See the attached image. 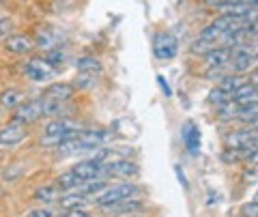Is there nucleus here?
<instances>
[{"mask_svg": "<svg viewBox=\"0 0 258 217\" xmlns=\"http://www.w3.org/2000/svg\"><path fill=\"white\" fill-rule=\"evenodd\" d=\"M60 194H62V189L56 183H52V185H43V187H39L35 191V200H39V202H43V204H54V202H58Z\"/></svg>", "mask_w": 258, "mask_h": 217, "instance_id": "16", "label": "nucleus"}, {"mask_svg": "<svg viewBox=\"0 0 258 217\" xmlns=\"http://www.w3.org/2000/svg\"><path fill=\"white\" fill-rule=\"evenodd\" d=\"M97 84V76H93V74H80L78 71V76H76V88H93Z\"/></svg>", "mask_w": 258, "mask_h": 217, "instance_id": "22", "label": "nucleus"}, {"mask_svg": "<svg viewBox=\"0 0 258 217\" xmlns=\"http://www.w3.org/2000/svg\"><path fill=\"white\" fill-rule=\"evenodd\" d=\"M181 138H183L185 149H187L191 155H196V153L200 151V129H198V125L194 123V120H187V123L183 125Z\"/></svg>", "mask_w": 258, "mask_h": 217, "instance_id": "12", "label": "nucleus"}, {"mask_svg": "<svg viewBox=\"0 0 258 217\" xmlns=\"http://www.w3.org/2000/svg\"><path fill=\"white\" fill-rule=\"evenodd\" d=\"M76 95V86L69 82H54L43 91V97L52 99L56 103H69Z\"/></svg>", "mask_w": 258, "mask_h": 217, "instance_id": "9", "label": "nucleus"}, {"mask_svg": "<svg viewBox=\"0 0 258 217\" xmlns=\"http://www.w3.org/2000/svg\"><path fill=\"white\" fill-rule=\"evenodd\" d=\"M138 174V166L129 162L127 157H116L110 162H103V176L106 179H132Z\"/></svg>", "mask_w": 258, "mask_h": 217, "instance_id": "5", "label": "nucleus"}, {"mask_svg": "<svg viewBox=\"0 0 258 217\" xmlns=\"http://www.w3.org/2000/svg\"><path fill=\"white\" fill-rule=\"evenodd\" d=\"M22 101H24V97H22V91H18V88H11V91H5L3 95H0L3 108H9V110H15Z\"/></svg>", "mask_w": 258, "mask_h": 217, "instance_id": "19", "label": "nucleus"}, {"mask_svg": "<svg viewBox=\"0 0 258 217\" xmlns=\"http://www.w3.org/2000/svg\"><path fill=\"white\" fill-rule=\"evenodd\" d=\"M0 11H3V0H0Z\"/></svg>", "mask_w": 258, "mask_h": 217, "instance_id": "30", "label": "nucleus"}, {"mask_svg": "<svg viewBox=\"0 0 258 217\" xmlns=\"http://www.w3.org/2000/svg\"><path fill=\"white\" fill-rule=\"evenodd\" d=\"M127 217H136V215H127Z\"/></svg>", "mask_w": 258, "mask_h": 217, "instance_id": "31", "label": "nucleus"}, {"mask_svg": "<svg viewBox=\"0 0 258 217\" xmlns=\"http://www.w3.org/2000/svg\"><path fill=\"white\" fill-rule=\"evenodd\" d=\"M252 9L258 13V0H252Z\"/></svg>", "mask_w": 258, "mask_h": 217, "instance_id": "28", "label": "nucleus"}, {"mask_svg": "<svg viewBox=\"0 0 258 217\" xmlns=\"http://www.w3.org/2000/svg\"><path fill=\"white\" fill-rule=\"evenodd\" d=\"M26 127L28 125L18 123V120H11L9 125H5L3 129H0V144H3V147H15V144H20L28 135Z\"/></svg>", "mask_w": 258, "mask_h": 217, "instance_id": "8", "label": "nucleus"}, {"mask_svg": "<svg viewBox=\"0 0 258 217\" xmlns=\"http://www.w3.org/2000/svg\"><path fill=\"white\" fill-rule=\"evenodd\" d=\"M35 39L28 37V35H9L5 37V50L11 52V54H30L35 50Z\"/></svg>", "mask_w": 258, "mask_h": 217, "instance_id": "10", "label": "nucleus"}, {"mask_svg": "<svg viewBox=\"0 0 258 217\" xmlns=\"http://www.w3.org/2000/svg\"><path fill=\"white\" fill-rule=\"evenodd\" d=\"M71 172H74L80 181H93V179H106L103 176V162L101 159H97L95 155L91 159H82V162H78L74 168H71Z\"/></svg>", "mask_w": 258, "mask_h": 217, "instance_id": "7", "label": "nucleus"}, {"mask_svg": "<svg viewBox=\"0 0 258 217\" xmlns=\"http://www.w3.org/2000/svg\"><path fill=\"white\" fill-rule=\"evenodd\" d=\"M243 84H245V80L241 78V74H228L226 78H222L220 82H217V88H222L224 93H228L232 97V95H235Z\"/></svg>", "mask_w": 258, "mask_h": 217, "instance_id": "17", "label": "nucleus"}, {"mask_svg": "<svg viewBox=\"0 0 258 217\" xmlns=\"http://www.w3.org/2000/svg\"><path fill=\"white\" fill-rule=\"evenodd\" d=\"M45 116V101L43 97L39 95L35 99H28V101H22L18 108L13 110V118L11 120H18V123H24V125H30L35 120L43 118Z\"/></svg>", "mask_w": 258, "mask_h": 217, "instance_id": "3", "label": "nucleus"}, {"mask_svg": "<svg viewBox=\"0 0 258 217\" xmlns=\"http://www.w3.org/2000/svg\"><path fill=\"white\" fill-rule=\"evenodd\" d=\"M232 60V47H213L211 52L205 54V62L209 69L213 67H228Z\"/></svg>", "mask_w": 258, "mask_h": 217, "instance_id": "13", "label": "nucleus"}, {"mask_svg": "<svg viewBox=\"0 0 258 217\" xmlns=\"http://www.w3.org/2000/svg\"><path fill=\"white\" fill-rule=\"evenodd\" d=\"M76 69L80 74H93V76H99L101 74V62L93 58V56H82L78 62H76Z\"/></svg>", "mask_w": 258, "mask_h": 217, "instance_id": "18", "label": "nucleus"}, {"mask_svg": "<svg viewBox=\"0 0 258 217\" xmlns=\"http://www.w3.org/2000/svg\"><path fill=\"white\" fill-rule=\"evenodd\" d=\"M82 129V125L78 120H71L69 116H58L50 120L43 129V135H41V144L43 147H58L60 142L74 138V135Z\"/></svg>", "mask_w": 258, "mask_h": 217, "instance_id": "1", "label": "nucleus"}, {"mask_svg": "<svg viewBox=\"0 0 258 217\" xmlns=\"http://www.w3.org/2000/svg\"><path fill=\"white\" fill-rule=\"evenodd\" d=\"M35 45L43 52H52V50H60V35L54 28H41L35 37Z\"/></svg>", "mask_w": 258, "mask_h": 217, "instance_id": "11", "label": "nucleus"}, {"mask_svg": "<svg viewBox=\"0 0 258 217\" xmlns=\"http://www.w3.org/2000/svg\"><path fill=\"white\" fill-rule=\"evenodd\" d=\"M140 194V187L136 183H118V185H112V187H106L101 194H97L93 198V204L95 206H108V204H114L120 202V200H129V198H136Z\"/></svg>", "mask_w": 258, "mask_h": 217, "instance_id": "2", "label": "nucleus"}, {"mask_svg": "<svg viewBox=\"0 0 258 217\" xmlns=\"http://www.w3.org/2000/svg\"><path fill=\"white\" fill-rule=\"evenodd\" d=\"M179 52V41L172 33H157L153 39V54L159 60H172Z\"/></svg>", "mask_w": 258, "mask_h": 217, "instance_id": "6", "label": "nucleus"}, {"mask_svg": "<svg viewBox=\"0 0 258 217\" xmlns=\"http://www.w3.org/2000/svg\"><path fill=\"white\" fill-rule=\"evenodd\" d=\"M11 28H13L11 20L0 18V39H3V37H9V35H11Z\"/></svg>", "mask_w": 258, "mask_h": 217, "instance_id": "24", "label": "nucleus"}, {"mask_svg": "<svg viewBox=\"0 0 258 217\" xmlns=\"http://www.w3.org/2000/svg\"><path fill=\"white\" fill-rule=\"evenodd\" d=\"M205 5L209 9H215V11H228L230 7H237V5H252V0H205Z\"/></svg>", "mask_w": 258, "mask_h": 217, "instance_id": "20", "label": "nucleus"}, {"mask_svg": "<svg viewBox=\"0 0 258 217\" xmlns=\"http://www.w3.org/2000/svg\"><path fill=\"white\" fill-rule=\"evenodd\" d=\"M26 217H58V215H56L52 208L43 206V208H32V211L26 213Z\"/></svg>", "mask_w": 258, "mask_h": 217, "instance_id": "23", "label": "nucleus"}, {"mask_svg": "<svg viewBox=\"0 0 258 217\" xmlns=\"http://www.w3.org/2000/svg\"><path fill=\"white\" fill-rule=\"evenodd\" d=\"M88 202V198L84 194H80V191L71 189V191H62L60 198H58V204L60 208H64V211H69V208H78V206H84Z\"/></svg>", "mask_w": 258, "mask_h": 217, "instance_id": "15", "label": "nucleus"}, {"mask_svg": "<svg viewBox=\"0 0 258 217\" xmlns=\"http://www.w3.org/2000/svg\"><path fill=\"white\" fill-rule=\"evenodd\" d=\"M254 200H258V191H256V194H254Z\"/></svg>", "mask_w": 258, "mask_h": 217, "instance_id": "29", "label": "nucleus"}, {"mask_svg": "<svg viewBox=\"0 0 258 217\" xmlns=\"http://www.w3.org/2000/svg\"><path fill=\"white\" fill-rule=\"evenodd\" d=\"M174 172H176V179L181 181V185L185 189H187V179H185V174H183V170H181V166H174Z\"/></svg>", "mask_w": 258, "mask_h": 217, "instance_id": "27", "label": "nucleus"}, {"mask_svg": "<svg viewBox=\"0 0 258 217\" xmlns=\"http://www.w3.org/2000/svg\"><path fill=\"white\" fill-rule=\"evenodd\" d=\"M157 82H159V86H161V91L166 93V97H170V95H172V91H170V86H168L166 78H164V76H157Z\"/></svg>", "mask_w": 258, "mask_h": 217, "instance_id": "26", "label": "nucleus"}, {"mask_svg": "<svg viewBox=\"0 0 258 217\" xmlns=\"http://www.w3.org/2000/svg\"><path fill=\"white\" fill-rule=\"evenodd\" d=\"M142 208V202L136 198H129V200H120V202L114 204H108V206H101V211L106 215H132L136 211Z\"/></svg>", "mask_w": 258, "mask_h": 217, "instance_id": "14", "label": "nucleus"}, {"mask_svg": "<svg viewBox=\"0 0 258 217\" xmlns=\"http://www.w3.org/2000/svg\"><path fill=\"white\" fill-rule=\"evenodd\" d=\"M230 99H232V97H230V95H228V93H224V91H222V88H217V86L213 88V91H211V93H209V103H213V106H215V108H220V106H224V103H226V101H230Z\"/></svg>", "mask_w": 258, "mask_h": 217, "instance_id": "21", "label": "nucleus"}, {"mask_svg": "<svg viewBox=\"0 0 258 217\" xmlns=\"http://www.w3.org/2000/svg\"><path fill=\"white\" fill-rule=\"evenodd\" d=\"M62 217H91V213H88L84 206H78V208H69Z\"/></svg>", "mask_w": 258, "mask_h": 217, "instance_id": "25", "label": "nucleus"}, {"mask_svg": "<svg viewBox=\"0 0 258 217\" xmlns=\"http://www.w3.org/2000/svg\"><path fill=\"white\" fill-rule=\"evenodd\" d=\"M24 71H26V76L32 80V82H47V80H52L56 76L58 69H56L45 56H37V58H30L26 62Z\"/></svg>", "mask_w": 258, "mask_h": 217, "instance_id": "4", "label": "nucleus"}]
</instances>
